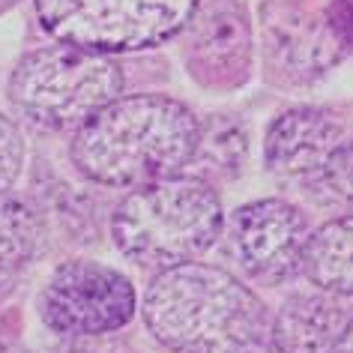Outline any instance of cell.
Segmentation results:
<instances>
[{
    "mask_svg": "<svg viewBox=\"0 0 353 353\" xmlns=\"http://www.w3.org/2000/svg\"><path fill=\"white\" fill-rule=\"evenodd\" d=\"M317 192H321L323 198L335 201V204L347 207L353 213V141L344 144L339 153H335V159L330 162V168H326L323 183H321Z\"/></svg>",
    "mask_w": 353,
    "mask_h": 353,
    "instance_id": "9a60e30c",
    "label": "cell"
},
{
    "mask_svg": "<svg viewBox=\"0 0 353 353\" xmlns=\"http://www.w3.org/2000/svg\"><path fill=\"white\" fill-rule=\"evenodd\" d=\"M3 3H10V0H3Z\"/></svg>",
    "mask_w": 353,
    "mask_h": 353,
    "instance_id": "d6986e66",
    "label": "cell"
},
{
    "mask_svg": "<svg viewBox=\"0 0 353 353\" xmlns=\"http://www.w3.org/2000/svg\"><path fill=\"white\" fill-rule=\"evenodd\" d=\"M42 216L15 192H0V281H10L42 252Z\"/></svg>",
    "mask_w": 353,
    "mask_h": 353,
    "instance_id": "4fadbf2b",
    "label": "cell"
},
{
    "mask_svg": "<svg viewBox=\"0 0 353 353\" xmlns=\"http://www.w3.org/2000/svg\"><path fill=\"white\" fill-rule=\"evenodd\" d=\"M180 37L189 75L198 84L225 90L249 78L252 30L243 10L231 0L198 6L195 19L186 24Z\"/></svg>",
    "mask_w": 353,
    "mask_h": 353,
    "instance_id": "ba28073f",
    "label": "cell"
},
{
    "mask_svg": "<svg viewBox=\"0 0 353 353\" xmlns=\"http://www.w3.org/2000/svg\"><path fill=\"white\" fill-rule=\"evenodd\" d=\"M344 147L341 123L323 108H290L272 120L263 141L267 168L281 180L321 189L323 174Z\"/></svg>",
    "mask_w": 353,
    "mask_h": 353,
    "instance_id": "9c48e42d",
    "label": "cell"
},
{
    "mask_svg": "<svg viewBox=\"0 0 353 353\" xmlns=\"http://www.w3.org/2000/svg\"><path fill=\"white\" fill-rule=\"evenodd\" d=\"M201 120L168 96H120L75 132L69 156L87 180L141 189L192 165Z\"/></svg>",
    "mask_w": 353,
    "mask_h": 353,
    "instance_id": "6da1fadb",
    "label": "cell"
},
{
    "mask_svg": "<svg viewBox=\"0 0 353 353\" xmlns=\"http://www.w3.org/2000/svg\"><path fill=\"white\" fill-rule=\"evenodd\" d=\"M347 323V312L332 296L296 294L279 308L267 353H330Z\"/></svg>",
    "mask_w": 353,
    "mask_h": 353,
    "instance_id": "8fae6325",
    "label": "cell"
},
{
    "mask_svg": "<svg viewBox=\"0 0 353 353\" xmlns=\"http://www.w3.org/2000/svg\"><path fill=\"white\" fill-rule=\"evenodd\" d=\"M222 234V201L201 176H168L132 189L111 216L114 245L138 267H180Z\"/></svg>",
    "mask_w": 353,
    "mask_h": 353,
    "instance_id": "3957f363",
    "label": "cell"
},
{
    "mask_svg": "<svg viewBox=\"0 0 353 353\" xmlns=\"http://www.w3.org/2000/svg\"><path fill=\"white\" fill-rule=\"evenodd\" d=\"M245 150H249L245 126L231 117H210L201 123V141L192 165H198L201 174L231 176L245 162Z\"/></svg>",
    "mask_w": 353,
    "mask_h": 353,
    "instance_id": "5bb4252c",
    "label": "cell"
},
{
    "mask_svg": "<svg viewBox=\"0 0 353 353\" xmlns=\"http://www.w3.org/2000/svg\"><path fill=\"white\" fill-rule=\"evenodd\" d=\"M303 272L323 294L353 296V216L332 219L308 236Z\"/></svg>",
    "mask_w": 353,
    "mask_h": 353,
    "instance_id": "7c38bea8",
    "label": "cell"
},
{
    "mask_svg": "<svg viewBox=\"0 0 353 353\" xmlns=\"http://www.w3.org/2000/svg\"><path fill=\"white\" fill-rule=\"evenodd\" d=\"M263 57L288 81H314L339 60L341 42L321 15L294 3L263 6Z\"/></svg>",
    "mask_w": 353,
    "mask_h": 353,
    "instance_id": "30bf717a",
    "label": "cell"
},
{
    "mask_svg": "<svg viewBox=\"0 0 353 353\" xmlns=\"http://www.w3.org/2000/svg\"><path fill=\"white\" fill-rule=\"evenodd\" d=\"M308 222L296 207L285 201H254L234 213L231 240L245 272L267 285L290 279L303 270V254L308 245Z\"/></svg>",
    "mask_w": 353,
    "mask_h": 353,
    "instance_id": "52a82bcc",
    "label": "cell"
},
{
    "mask_svg": "<svg viewBox=\"0 0 353 353\" xmlns=\"http://www.w3.org/2000/svg\"><path fill=\"white\" fill-rule=\"evenodd\" d=\"M120 93L123 72L108 54L63 42L21 57L10 81L15 111L48 132L84 129Z\"/></svg>",
    "mask_w": 353,
    "mask_h": 353,
    "instance_id": "277c9868",
    "label": "cell"
},
{
    "mask_svg": "<svg viewBox=\"0 0 353 353\" xmlns=\"http://www.w3.org/2000/svg\"><path fill=\"white\" fill-rule=\"evenodd\" d=\"M330 353H353V317H350V323L344 326V332L339 335V341H335V347Z\"/></svg>",
    "mask_w": 353,
    "mask_h": 353,
    "instance_id": "ac0fdd59",
    "label": "cell"
},
{
    "mask_svg": "<svg viewBox=\"0 0 353 353\" xmlns=\"http://www.w3.org/2000/svg\"><path fill=\"white\" fill-rule=\"evenodd\" d=\"M57 353H132L129 344H123L108 335H93V339H69Z\"/></svg>",
    "mask_w": 353,
    "mask_h": 353,
    "instance_id": "e0dca14e",
    "label": "cell"
},
{
    "mask_svg": "<svg viewBox=\"0 0 353 353\" xmlns=\"http://www.w3.org/2000/svg\"><path fill=\"white\" fill-rule=\"evenodd\" d=\"M144 323L174 353H267V308L240 279L207 263L162 270L144 294Z\"/></svg>",
    "mask_w": 353,
    "mask_h": 353,
    "instance_id": "7a4b0ae2",
    "label": "cell"
},
{
    "mask_svg": "<svg viewBox=\"0 0 353 353\" xmlns=\"http://www.w3.org/2000/svg\"><path fill=\"white\" fill-rule=\"evenodd\" d=\"M39 314L63 339L108 335L135 314V288L123 272L96 261H66L39 294Z\"/></svg>",
    "mask_w": 353,
    "mask_h": 353,
    "instance_id": "8992f818",
    "label": "cell"
},
{
    "mask_svg": "<svg viewBox=\"0 0 353 353\" xmlns=\"http://www.w3.org/2000/svg\"><path fill=\"white\" fill-rule=\"evenodd\" d=\"M24 165V141L19 126L0 114V192H10Z\"/></svg>",
    "mask_w": 353,
    "mask_h": 353,
    "instance_id": "2e32d148",
    "label": "cell"
},
{
    "mask_svg": "<svg viewBox=\"0 0 353 353\" xmlns=\"http://www.w3.org/2000/svg\"><path fill=\"white\" fill-rule=\"evenodd\" d=\"M201 0H37L51 37L96 54L162 46L186 30Z\"/></svg>",
    "mask_w": 353,
    "mask_h": 353,
    "instance_id": "5b68a950",
    "label": "cell"
}]
</instances>
